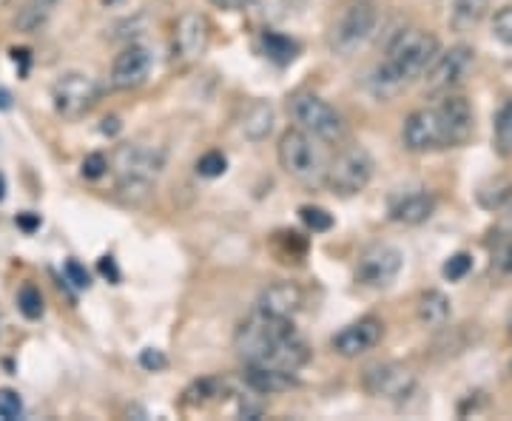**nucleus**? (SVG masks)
Wrapping results in <instances>:
<instances>
[{"mask_svg": "<svg viewBox=\"0 0 512 421\" xmlns=\"http://www.w3.org/2000/svg\"><path fill=\"white\" fill-rule=\"evenodd\" d=\"M234 345L245 365L274 367L285 373H299L311 359V348L293 328V319H276L262 311L239 325Z\"/></svg>", "mask_w": 512, "mask_h": 421, "instance_id": "1", "label": "nucleus"}, {"mask_svg": "<svg viewBox=\"0 0 512 421\" xmlns=\"http://www.w3.org/2000/svg\"><path fill=\"white\" fill-rule=\"evenodd\" d=\"M439 57V40L424 29H404L390 40L384 60L370 74V92L390 100L404 92L416 77H424Z\"/></svg>", "mask_w": 512, "mask_h": 421, "instance_id": "2", "label": "nucleus"}, {"mask_svg": "<svg viewBox=\"0 0 512 421\" xmlns=\"http://www.w3.org/2000/svg\"><path fill=\"white\" fill-rule=\"evenodd\" d=\"M165 165L163 148L146 146V143H128L117 148L114 154V174H117V191L128 202L146 200L157 183Z\"/></svg>", "mask_w": 512, "mask_h": 421, "instance_id": "3", "label": "nucleus"}, {"mask_svg": "<svg viewBox=\"0 0 512 421\" xmlns=\"http://www.w3.org/2000/svg\"><path fill=\"white\" fill-rule=\"evenodd\" d=\"M379 23V3L376 0H348L339 20L330 29V49L336 55H353L365 40L373 35Z\"/></svg>", "mask_w": 512, "mask_h": 421, "instance_id": "4", "label": "nucleus"}, {"mask_svg": "<svg viewBox=\"0 0 512 421\" xmlns=\"http://www.w3.org/2000/svg\"><path fill=\"white\" fill-rule=\"evenodd\" d=\"M293 120L299 123V129H305L322 143H342L348 134V123L339 111L330 106L328 100L316 97V94H299L291 103Z\"/></svg>", "mask_w": 512, "mask_h": 421, "instance_id": "5", "label": "nucleus"}, {"mask_svg": "<svg viewBox=\"0 0 512 421\" xmlns=\"http://www.w3.org/2000/svg\"><path fill=\"white\" fill-rule=\"evenodd\" d=\"M373 157L362 146H350L336 154L328 168V188L336 197H356L373 180Z\"/></svg>", "mask_w": 512, "mask_h": 421, "instance_id": "6", "label": "nucleus"}, {"mask_svg": "<svg viewBox=\"0 0 512 421\" xmlns=\"http://www.w3.org/2000/svg\"><path fill=\"white\" fill-rule=\"evenodd\" d=\"M276 157L285 174H291L293 180H313L322 171V151L316 146V137L305 129H288L279 137Z\"/></svg>", "mask_w": 512, "mask_h": 421, "instance_id": "7", "label": "nucleus"}, {"mask_svg": "<svg viewBox=\"0 0 512 421\" xmlns=\"http://www.w3.org/2000/svg\"><path fill=\"white\" fill-rule=\"evenodd\" d=\"M362 387L376 399L402 404L416 393V376H413V370H407L399 362H376V365L365 367Z\"/></svg>", "mask_w": 512, "mask_h": 421, "instance_id": "8", "label": "nucleus"}, {"mask_svg": "<svg viewBox=\"0 0 512 421\" xmlns=\"http://www.w3.org/2000/svg\"><path fill=\"white\" fill-rule=\"evenodd\" d=\"M402 143L413 154H430V151L450 148V137H447L439 109L410 111L402 126Z\"/></svg>", "mask_w": 512, "mask_h": 421, "instance_id": "9", "label": "nucleus"}, {"mask_svg": "<svg viewBox=\"0 0 512 421\" xmlns=\"http://www.w3.org/2000/svg\"><path fill=\"white\" fill-rule=\"evenodd\" d=\"M100 97V89L94 83V77L83 72L63 74L52 86V100H55V111L66 120H77L83 114H89L94 109Z\"/></svg>", "mask_w": 512, "mask_h": 421, "instance_id": "10", "label": "nucleus"}, {"mask_svg": "<svg viewBox=\"0 0 512 421\" xmlns=\"http://www.w3.org/2000/svg\"><path fill=\"white\" fill-rule=\"evenodd\" d=\"M404 254L393 245H370L365 254L356 262V282L365 288H390L396 276L402 274Z\"/></svg>", "mask_w": 512, "mask_h": 421, "instance_id": "11", "label": "nucleus"}, {"mask_svg": "<svg viewBox=\"0 0 512 421\" xmlns=\"http://www.w3.org/2000/svg\"><path fill=\"white\" fill-rule=\"evenodd\" d=\"M476 52L464 43L450 46L447 52H439V57L433 60V66L424 74V86L430 94H450L458 83L467 77V72L473 69Z\"/></svg>", "mask_w": 512, "mask_h": 421, "instance_id": "12", "label": "nucleus"}, {"mask_svg": "<svg viewBox=\"0 0 512 421\" xmlns=\"http://www.w3.org/2000/svg\"><path fill=\"white\" fill-rule=\"evenodd\" d=\"M382 336V319H379V316H362V319L350 322L348 328L339 330V333L333 336L330 348L336 350L339 356H345V359H356V356H365V353H370V350L376 348V345L382 342Z\"/></svg>", "mask_w": 512, "mask_h": 421, "instance_id": "13", "label": "nucleus"}, {"mask_svg": "<svg viewBox=\"0 0 512 421\" xmlns=\"http://www.w3.org/2000/svg\"><path fill=\"white\" fill-rule=\"evenodd\" d=\"M151 66H154L151 49L143 43H131L111 63V86L114 89H137L146 83Z\"/></svg>", "mask_w": 512, "mask_h": 421, "instance_id": "14", "label": "nucleus"}, {"mask_svg": "<svg viewBox=\"0 0 512 421\" xmlns=\"http://www.w3.org/2000/svg\"><path fill=\"white\" fill-rule=\"evenodd\" d=\"M305 305V293L296 282H274L256 299V311L276 316V319H293Z\"/></svg>", "mask_w": 512, "mask_h": 421, "instance_id": "15", "label": "nucleus"}, {"mask_svg": "<svg viewBox=\"0 0 512 421\" xmlns=\"http://www.w3.org/2000/svg\"><path fill=\"white\" fill-rule=\"evenodd\" d=\"M436 109H439L441 120H444V129H447V137H450V148L467 143L470 134H473V126H476L470 100L461 97V94H444Z\"/></svg>", "mask_w": 512, "mask_h": 421, "instance_id": "16", "label": "nucleus"}, {"mask_svg": "<svg viewBox=\"0 0 512 421\" xmlns=\"http://www.w3.org/2000/svg\"><path fill=\"white\" fill-rule=\"evenodd\" d=\"M208 40H211V23L200 12H188L177 26V37H174V46L185 60H197L205 55L208 49Z\"/></svg>", "mask_w": 512, "mask_h": 421, "instance_id": "17", "label": "nucleus"}, {"mask_svg": "<svg viewBox=\"0 0 512 421\" xmlns=\"http://www.w3.org/2000/svg\"><path fill=\"white\" fill-rule=\"evenodd\" d=\"M436 211V197L427 191H410L390 205V220L399 225H421L433 217Z\"/></svg>", "mask_w": 512, "mask_h": 421, "instance_id": "18", "label": "nucleus"}, {"mask_svg": "<svg viewBox=\"0 0 512 421\" xmlns=\"http://www.w3.org/2000/svg\"><path fill=\"white\" fill-rule=\"evenodd\" d=\"M242 379L259 396H274V393H285V390L296 387V373H285V370H274V367L245 365Z\"/></svg>", "mask_w": 512, "mask_h": 421, "instance_id": "19", "label": "nucleus"}, {"mask_svg": "<svg viewBox=\"0 0 512 421\" xmlns=\"http://www.w3.org/2000/svg\"><path fill=\"white\" fill-rule=\"evenodd\" d=\"M242 137L251 143H262L271 131H274V106L268 100H254L245 117H242Z\"/></svg>", "mask_w": 512, "mask_h": 421, "instance_id": "20", "label": "nucleus"}, {"mask_svg": "<svg viewBox=\"0 0 512 421\" xmlns=\"http://www.w3.org/2000/svg\"><path fill=\"white\" fill-rule=\"evenodd\" d=\"M57 6H60V0H23V6L15 15V29L23 35H32L37 29H43L46 20L55 15Z\"/></svg>", "mask_w": 512, "mask_h": 421, "instance_id": "21", "label": "nucleus"}, {"mask_svg": "<svg viewBox=\"0 0 512 421\" xmlns=\"http://www.w3.org/2000/svg\"><path fill=\"white\" fill-rule=\"evenodd\" d=\"M490 12V0H453V9H450V26L453 32H473L481 20L487 18Z\"/></svg>", "mask_w": 512, "mask_h": 421, "instance_id": "22", "label": "nucleus"}, {"mask_svg": "<svg viewBox=\"0 0 512 421\" xmlns=\"http://www.w3.org/2000/svg\"><path fill=\"white\" fill-rule=\"evenodd\" d=\"M416 313L424 328H444L450 319V299L441 291H424L419 296Z\"/></svg>", "mask_w": 512, "mask_h": 421, "instance_id": "23", "label": "nucleus"}, {"mask_svg": "<svg viewBox=\"0 0 512 421\" xmlns=\"http://www.w3.org/2000/svg\"><path fill=\"white\" fill-rule=\"evenodd\" d=\"M476 200L484 211H501L512 200V180L510 177H493V180L481 183Z\"/></svg>", "mask_w": 512, "mask_h": 421, "instance_id": "24", "label": "nucleus"}, {"mask_svg": "<svg viewBox=\"0 0 512 421\" xmlns=\"http://www.w3.org/2000/svg\"><path fill=\"white\" fill-rule=\"evenodd\" d=\"M259 43H262V55L279 63V66H288L299 57V43L291 40V37L279 35V32H262Z\"/></svg>", "mask_w": 512, "mask_h": 421, "instance_id": "25", "label": "nucleus"}, {"mask_svg": "<svg viewBox=\"0 0 512 421\" xmlns=\"http://www.w3.org/2000/svg\"><path fill=\"white\" fill-rule=\"evenodd\" d=\"M493 143L495 154L510 160L512 157V100H507L498 114H495V126H493Z\"/></svg>", "mask_w": 512, "mask_h": 421, "instance_id": "26", "label": "nucleus"}, {"mask_svg": "<svg viewBox=\"0 0 512 421\" xmlns=\"http://www.w3.org/2000/svg\"><path fill=\"white\" fill-rule=\"evenodd\" d=\"M18 311L26 316V319H40L46 305H43V293L37 291L35 285H23L18 291Z\"/></svg>", "mask_w": 512, "mask_h": 421, "instance_id": "27", "label": "nucleus"}, {"mask_svg": "<svg viewBox=\"0 0 512 421\" xmlns=\"http://www.w3.org/2000/svg\"><path fill=\"white\" fill-rule=\"evenodd\" d=\"M225 168H228V157L222 151H205L197 160V174L205 180H217L225 174Z\"/></svg>", "mask_w": 512, "mask_h": 421, "instance_id": "28", "label": "nucleus"}, {"mask_svg": "<svg viewBox=\"0 0 512 421\" xmlns=\"http://www.w3.org/2000/svg\"><path fill=\"white\" fill-rule=\"evenodd\" d=\"M299 217H302V222L311 228L313 234H328L330 228H333V217H330L325 208H316V205L299 208Z\"/></svg>", "mask_w": 512, "mask_h": 421, "instance_id": "29", "label": "nucleus"}, {"mask_svg": "<svg viewBox=\"0 0 512 421\" xmlns=\"http://www.w3.org/2000/svg\"><path fill=\"white\" fill-rule=\"evenodd\" d=\"M470 271H473V257L470 254H456V257L447 259L444 268H441L444 279H450V282H461Z\"/></svg>", "mask_w": 512, "mask_h": 421, "instance_id": "30", "label": "nucleus"}, {"mask_svg": "<svg viewBox=\"0 0 512 421\" xmlns=\"http://www.w3.org/2000/svg\"><path fill=\"white\" fill-rule=\"evenodd\" d=\"M20 416H23V399H20V393L18 390L3 387L0 390V419L12 421L20 419Z\"/></svg>", "mask_w": 512, "mask_h": 421, "instance_id": "31", "label": "nucleus"}, {"mask_svg": "<svg viewBox=\"0 0 512 421\" xmlns=\"http://www.w3.org/2000/svg\"><path fill=\"white\" fill-rule=\"evenodd\" d=\"M493 35L495 40H501L504 46H512V6H504V9L495 12Z\"/></svg>", "mask_w": 512, "mask_h": 421, "instance_id": "32", "label": "nucleus"}, {"mask_svg": "<svg viewBox=\"0 0 512 421\" xmlns=\"http://www.w3.org/2000/svg\"><path fill=\"white\" fill-rule=\"evenodd\" d=\"M106 171H109V160H106L103 154H89V157L83 160V177H86V180H100Z\"/></svg>", "mask_w": 512, "mask_h": 421, "instance_id": "33", "label": "nucleus"}, {"mask_svg": "<svg viewBox=\"0 0 512 421\" xmlns=\"http://www.w3.org/2000/svg\"><path fill=\"white\" fill-rule=\"evenodd\" d=\"M63 271H66V276H69V282H72L74 288H80V291L92 285V279H89V271H86V268H83V265H80L77 259H69Z\"/></svg>", "mask_w": 512, "mask_h": 421, "instance_id": "34", "label": "nucleus"}, {"mask_svg": "<svg viewBox=\"0 0 512 421\" xmlns=\"http://www.w3.org/2000/svg\"><path fill=\"white\" fill-rule=\"evenodd\" d=\"M140 365L151 370V373H157V370H165L168 367V359H165L163 350H154V348H146L140 353Z\"/></svg>", "mask_w": 512, "mask_h": 421, "instance_id": "35", "label": "nucleus"}, {"mask_svg": "<svg viewBox=\"0 0 512 421\" xmlns=\"http://www.w3.org/2000/svg\"><path fill=\"white\" fill-rule=\"evenodd\" d=\"M97 268H100V274L106 276L111 285H117V282H120V268H117L114 257H103L100 262H97Z\"/></svg>", "mask_w": 512, "mask_h": 421, "instance_id": "36", "label": "nucleus"}, {"mask_svg": "<svg viewBox=\"0 0 512 421\" xmlns=\"http://www.w3.org/2000/svg\"><path fill=\"white\" fill-rule=\"evenodd\" d=\"M493 265L498 271H504V274H512V245H504V248L495 254Z\"/></svg>", "mask_w": 512, "mask_h": 421, "instance_id": "37", "label": "nucleus"}, {"mask_svg": "<svg viewBox=\"0 0 512 421\" xmlns=\"http://www.w3.org/2000/svg\"><path fill=\"white\" fill-rule=\"evenodd\" d=\"M498 234H504V237H512V200L501 208V217H498Z\"/></svg>", "mask_w": 512, "mask_h": 421, "instance_id": "38", "label": "nucleus"}, {"mask_svg": "<svg viewBox=\"0 0 512 421\" xmlns=\"http://www.w3.org/2000/svg\"><path fill=\"white\" fill-rule=\"evenodd\" d=\"M18 225L26 231V234H32V231H37L40 228V217L37 214H32V211H26V214H18Z\"/></svg>", "mask_w": 512, "mask_h": 421, "instance_id": "39", "label": "nucleus"}, {"mask_svg": "<svg viewBox=\"0 0 512 421\" xmlns=\"http://www.w3.org/2000/svg\"><path fill=\"white\" fill-rule=\"evenodd\" d=\"M214 6H220V9H231V12H237V9H242L248 0H211Z\"/></svg>", "mask_w": 512, "mask_h": 421, "instance_id": "40", "label": "nucleus"}, {"mask_svg": "<svg viewBox=\"0 0 512 421\" xmlns=\"http://www.w3.org/2000/svg\"><path fill=\"white\" fill-rule=\"evenodd\" d=\"M12 109V94L6 92V89H0V111H9Z\"/></svg>", "mask_w": 512, "mask_h": 421, "instance_id": "41", "label": "nucleus"}, {"mask_svg": "<svg viewBox=\"0 0 512 421\" xmlns=\"http://www.w3.org/2000/svg\"><path fill=\"white\" fill-rule=\"evenodd\" d=\"M3 197H6V177L0 174V200H3Z\"/></svg>", "mask_w": 512, "mask_h": 421, "instance_id": "42", "label": "nucleus"}, {"mask_svg": "<svg viewBox=\"0 0 512 421\" xmlns=\"http://www.w3.org/2000/svg\"><path fill=\"white\" fill-rule=\"evenodd\" d=\"M6 3H9V0H0V6H6Z\"/></svg>", "mask_w": 512, "mask_h": 421, "instance_id": "43", "label": "nucleus"}, {"mask_svg": "<svg viewBox=\"0 0 512 421\" xmlns=\"http://www.w3.org/2000/svg\"><path fill=\"white\" fill-rule=\"evenodd\" d=\"M510 336H512V316H510Z\"/></svg>", "mask_w": 512, "mask_h": 421, "instance_id": "44", "label": "nucleus"}]
</instances>
